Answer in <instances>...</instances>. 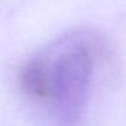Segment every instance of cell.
Returning a JSON list of instances; mask_svg holds the SVG:
<instances>
[{
  "label": "cell",
  "mask_w": 126,
  "mask_h": 126,
  "mask_svg": "<svg viewBox=\"0 0 126 126\" xmlns=\"http://www.w3.org/2000/svg\"><path fill=\"white\" fill-rule=\"evenodd\" d=\"M105 53L107 43L96 31L65 34L21 65L19 91L47 108L59 123L73 126L88 108L95 68Z\"/></svg>",
  "instance_id": "cell-1"
}]
</instances>
